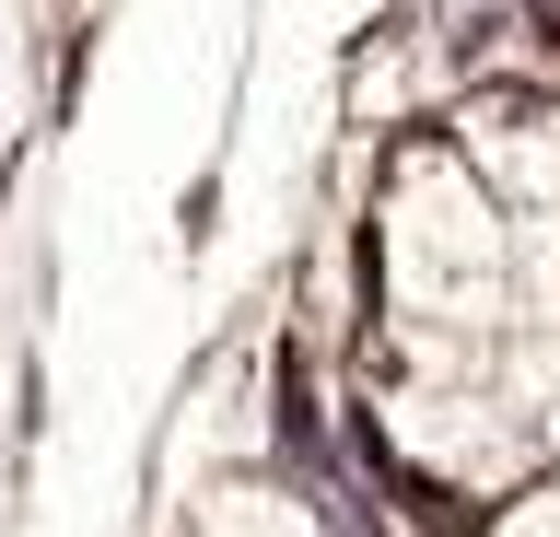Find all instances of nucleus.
<instances>
[{"label":"nucleus","mask_w":560,"mask_h":537,"mask_svg":"<svg viewBox=\"0 0 560 537\" xmlns=\"http://www.w3.org/2000/svg\"><path fill=\"white\" fill-rule=\"evenodd\" d=\"M362 269H374V292H385L397 374H490V362L525 339L514 222H502L490 176L455 141H409L385 164Z\"/></svg>","instance_id":"1"},{"label":"nucleus","mask_w":560,"mask_h":537,"mask_svg":"<svg viewBox=\"0 0 560 537\" xmlns=\"http://www.w3.org/2000/svg\"><path fill=\"white\" fill-rule=\"evenodd\" d=\"M187 537H339L327 526V502L292 491L280 467H234V479H210L187 502Z\"/></svg>","instance_id":"2"},{"label":"nucleus","mask_w":560,"mask_h":537,"mask_svg":"<svg viewBox=\"0 0 560 537\" xmlns=\"http://www.w3.org/2000/svg\"><path fill=\"white\" fill-rule=\"evenodd\" d=\"M467 537H560V467H537V479H514L502 502H479Z\"/></svg>","instance_id":"3"}]
</instances>
